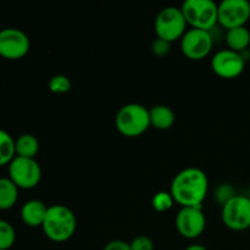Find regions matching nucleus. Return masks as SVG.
Returning a JSON list of instances; mask_svg holds the SVG:
<instances>
[{"label": "nucleus", "mask_w": 250, "mask_h": 250, "mask_svg": "<svg viewBox=\"0 0 250 250\" xmlns=\"http://www.w3.org/2000/svg\"><path fill=\"white\" fill-rule=\"evenodd\" d=\"M209 190L207 173L198 167L178 172L171 183V195L182 208H202Z\"/></svg>", "instance_id": "1"}, {"label": "nucleus", "mask_w": 250, "mask_h": 250, "mask_svg": "<svg viewBox=\"0 0 250 250\" xmlns=\"http://www.w3.org/2000/svg\"><path fill=\"white\" fill-rule=\"evenodd\" d=\"M42 229L46 238L56 243H62L75 234L77 219L72 210L65 205H51L48 208Z\"/></svg>", "instance_id": "2"}, {"label": "nucleus", "mask_w": 250, "mask_h": 250, "mask_svg": "<svg viewBox=\"0 0 250 250\" xmlns=\"http://www.w3.org/2000/svg\"><path fill=\"white\" fill-rule=\"evenodd\" d=\"M116 128L122 136L134 138L139 137L150 126L149 110L143 105L131 103L119 110L115 119Z\"/></svg>", "instance_id": "3"}, {"label": "nucleus", "mask_w": 250, "mask_h": 250, "mask_svg": "<svg viewBox=\"0 0 250 250\" xmlns=\"http://www.w3.org/2000/svg\"><path fill=\"white\" fill-rule=\"evenodd\" d=\"M182 14L192 28L209 31L219 23V5L212 0H186L181 6Z\"/></svg>", "instance_id": "4"}, {"label": "nucleus", "mask_w": 250, "mask_h": 250, "mask_svg": "<svg viewBox=\"0 0 250 250\" xmlns=\"http://www.w3.org/2000/svg\"><path fill=\"white\" fill-rule=\"evenodd\" d=\"M187 21L181 7L167 6L161 10L155 20L156 38L172 43L181 39L187 32Z\"/></svg>", "instance_id": "5"}, {"label": "nucleus", "mask_w": 250, "mask_h": 250, "mask_svg": "<svg viewBox=\"0 0 250 250\" xmlns=\"http://www.w3.org/2000/svg\"><path fill=\"white\" fill-rule=\"evenodd\" d=\"M9 176L17 188L32 189L41 182L42 170L34 159L15 156L9 164Z\"/></svg>", "instance_id": "6"}, {"label": "nucleus", "mask_w": 250, "mask_h": 250, "mask_svg": "<svg viewBox=\"0 0 250 250\" xmlns=\"http://www.w3.org/2000/svg\"><path fill=\"white\" fill-rule=\"evenodd\" d=\"M222 221L232 231H244L250 227V199L248 195H236L222 207Z\"/></svg>", "instance_id": "7"}, {"label": "nucleus", "mask_w": 250, "mask_h": 250, "mask_svg": "<svg viewBox=\"0 0 250 250\" xmlns=\"http://www.w3.org/2000/svg\"><path fill=\"white\" fill-rule=\"evenodd\" d=\"M214 44L211 33L209 31L192 28L188 29L181 38V50L189 60H202L210 54Z\"/></svg>", "instance_id": "8"}, {"label": "nucleus", "mask_w": 250, "mask_h": 250, "mask_svg": "<svg viewBox=\"0 0 250 250\" xmlns=\"http://www.w3.org/2000/svg\"><path fill=\"white\" fill-rule=\"evenodd\" d=\"M217 19L227 31L244 27L250 19V2L248 0H224L219 4Z\"/></svg>", "instance_id": "9"}, {"label": "nucleus", "mask_w": 250, "mask_h": 250, "mask_svg": "<svg viewBox=\"0 0 250 250\" xmlns=\"http://www.w3.org/2000/svg\"><path fill=\"white\" fill-rule=\"evenodd\" d=\"M246 67V59L243 54L231 49L217 51L211 59V68L215 75L225 80H233L243 73Z\"/></svg>", "instance_id": "10"}, {"label": "nucleus", "mask_w": 250, "mask_h": 250, "mask_svg": "<svg viewBox=\"0 0 250 250\" xmlns=\"http://www.w3.org/2000/svg\"><path fill=\"white\" fill-rule=\"evenodd\" d=\"M205 226L207 219L202 208H182L176 216V229L185 238H198L203 234Z\"/></svg>", "instance_id": "11"}, {"label": "nucleus", "mask_w": 250, "mask_h": 250, "mask_svg": "<svg viewBox=\"0 0 250 250\" xmlns=\"http://www.w3.org/2000/svg\"><path fill=\"white\" fill-rule=\"evenodd\" d=\"M29 39L26 33L17 28L0 31V56L9 60L21 59L28 53Z\"/></svg>", "instance_id": "12"}, {"label": "nucleus", "mask_w": 250, "mask_h": 250, "mask_svg": "<svg viewBox=\"0 0 250 250\" xmlns=\"http://www.w3.org/2000/svg\"><path fill=\"white\" fill-rule=\"evenodd\" d=\"M48 208L41 200H29L22 207L21 219L27 226L39 227L43 225Z\"/></svg>", "instance_id": "13"}, {"label": "nucleus", "mask_w": 250, "mask_h": 250, "mask_svg": "<svg viewBox=\"0 0 250 250\" xmlns=\"http://www.w3.org/2000/svg\"><path fill=\"white\" fill-rule=\"evenodd\" d=\"M149 116H150V125L160 131H166L171 128L175 124V112L172 109L166 105H155L149 110Z\"/></svg>", "instance_id": "14"}, {"label": "nucleus", "mask_w": 250, "mask_h": 250, "mask_svg": "<svg viewBox=\"0 0 250 250\" xmlns=\"http://www.w3.org/2000/svg\"><path fill=\"white\" fill-rule=\"evenodd\" d=\"M226 44L229 49L237 51V53L247 50L250 44L249 29L246 26L229 29L226 33Z\"/></svg>", "instance_id": "15"}, {"label": "nucleus", "mask_w": 250, "mask_h": 250, "mask_svg": "<svg viewBox=\"0 0 250 250\" xmlns=\"http://www.w3.org/2000/svg\"><path fill=\"white\" fill-rule=\"evenodd\" d=\"M15 151L20 158L34 159L39 151V142L32 134H22L15 142Z\"/></svg>", "instance_id": "16"}, {"label": "nucleus", "mask_w": 250, "mask_h": 250, "mask_svg": "<svg viewBox=\"0 0 250 250\" xmlns=\"http://www.w3.org/2000/svg\"><path fill=\"white\" fill-rule=\"evenodd\" d=\"M19 198V188L10 178H0V210L11 209Z\"/></svg>", "instance_id": "17"}, {"label": "nucleus", "mask_w": 250, "mask_h": 250, "mask_svg": "<svg viewBox=\"0 0 250 250\" xmlns=\"http://www.w3.org/2000/svg\"><path fill=\"white\" fill-rule=\"evenodd\" d=\"M15 154V141L7 132L0 129V166L11 163Z\"/></svg>", "instance_id": "18"}, {"label": "nucleus", "mask_w": 250, "mask_h": 250, "mask_svg": "<svg viewBox=\"0 0 250 250\" xmlns=\"http://www.w3.org/2000/svg\"><path fill=\"white\" fill-rule=\"evenodd\" d=\"M16 241L15 229L9 222L0 220V250H7L11 248Z\"/></svg>", "instance_id": "19"}, {"label": "nucleus", "mask_w": 250, "mask_h": 250, "mask_svg": "<svg viewBox=\"0 0 250 250\" xmlns=\"http://www.w3.org/2000/svg\"><path fill=\"white\" fill-rule=\"evenodd\" d=\"M173 200L171 193L167 192H159L151 199V205H153V209L158 212H165L167 210H170L172 208Z\"/></svg>", "instance_id": "20"}, {"label": "nucleus", "mask_w": 250, "mask_h": 250, "mask_svg": "<svg viewBox=\"0 0 250 250\" xmlns=\"http://www.w3.org/2000/svg\"><path fill=\"white\" fill-rule=\"evenodd\" d=\"M48 87L50 92L55 93V94H63L71 89V81L67 76L56 75L49 81Z\"/></svg>", "instance_id": "21"}, {"label": "nucleus", "mask_w": 250, "mask_h": 250, "mask_svg": "<svg viewBox=\"0 0 250 250\" xmlns=\"http://www.w3.org/2000/svg\"><path fill=\"white\" fill-rule=\"evenodd\" d=\"M236 195L237 194L234 193V189L229 185H221L219 188H217L216 198L222 207H224L227 202H229L232 198L236 197Z\"/></svg>", "instance_id": "22"}, {"label": "nucleus", "mask_w": 250, "mask_h": 250, "mask_svg": "<svg viewBox=\"0 0 250 250\" xmlns=\"http://www.w3.org/2000/svg\"><path fill=\"white\" fill-rule=\"evenodd\" d=\"M131 250H154V243L149 237L138 236L131 242Z\"/></svg>", "instance_id": "23"}, {"label": "nucleus", "mask_w": 250, "mask_h": 250, "mask_svg": "<svg viewBox=\"0 0 250 250\" xmlns=\"http://www.w3.org/2000/svg\"><path fill=\"white\" fill-rule=\"evenodd\" d=\"M151 50L155 55L158 56H166L171 50V43L164 41V39L156 38L155 41L151 43Z\"/></svg>", "instance_id": "24"}, {"label": "nucleus", "mask_w": 250, "mask_h": 250, "mask_svg": "<svg viewBox=\"0 0 250 250\" xmlns=\"http://www.w3.org/2000/svg\"><path fill=\"white\" fill-rule=\"evenodd\" d=\"M104 250H131V244L125 241H112L105 246Z\"/></svg>", "instance_id": "25"}, {"label": "nucleus", "mask_w": 250, "mask_h": 250, "mask_svg": "<svg viewBox=\"0 0 250 250\" xmlns=\"http://www.w3.org/2000/svg\"><path fill=\"white\" fill-rule=\"evenodd\" d=\"M186 250H208L205 247L200 246V244H192V246L187 247Z\"/></svg>", "instance_id": "26"}, {"label": "nucleus", "mask_w": 250, "mask_h": 250, "mask_svg": "<svg viewBox=\"0 0 250 250\" xmlns=\"http://www.w3.org/2000/svg\"><path fill=\"white\" fill-rule=\"evenodd\" d=\"M248 197H249V199H250V186H249V193H248Z\"/></svg>", "instance_id": "27"}]
</instances>
